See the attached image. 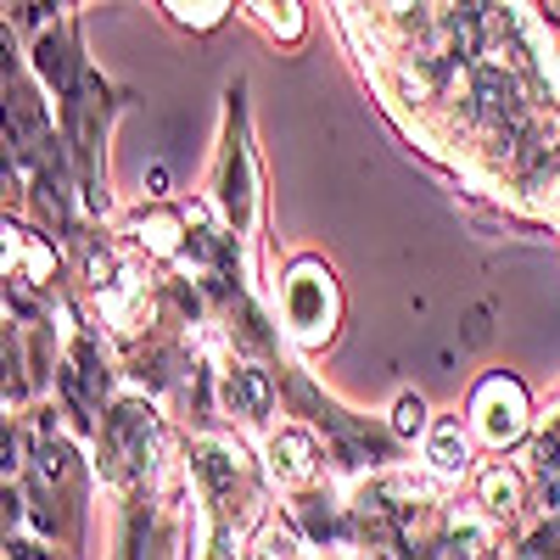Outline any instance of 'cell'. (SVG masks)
Here are the masks:
<instances>
[{"label":"cell","instance_id":"obj_1","mask_svg":"<svg viewBox=\"0 0 560 560\" xmlns=\"http://www.w3.org/2000/svg\"><path fill=\"white\" fill-rule=\"evenodd\" d=\"M337 319H342V298H337V280L319 258H298L287 275H280V325L287 337L314 353L337 337Z\"/></svg>","mask_w":560,"mask_h":560},{"label":"cell","instance_id":"obj_2","mask_svg":"<svg viewBox=\"0 0 560 560\" xmlns=\"http://www.w3.org/2000/svg\"><path fill=\"white\" fill-rule=\"evenodd\" d=\"M465 427H471V438L482 448L522 443L533 432V398H527V387L516 376H504V370L482 376L477 393H471V409H465Z\"/></svg>","mask_w":560,"mask_h":560},{"label":"cell","instance_id":"obj_3","mask_svg":"<svg viewBox=\"0 0 560 560\" xmlns=\"http://www.w3.org/2000/svg\"><path fill=\"white\" fill-rule=\"evenodd\" d=\"M319 459L325 454H319V438L308 427H280L264 443V471H269L275 488H287V493H303V488L319 482Z\"/></svg>","mask_w":560,"mask_h":560},{"label":"cell","instance_id":"obj_4","mask_svg":"<svg viewBox=\"0 0 560 560\" xmlns=\"http://www.w3.org/2000/svg\"><path fill=\"white\" fill-rule=\"evenodd\" d=\"M275 404H280V387H275V376L264 364H224L219 370V409L230 415V420H242V427H264V420L275 415Z\"/></svg>","mask_w":560,"mask_h":560},{"label":"cell","instance_id":"obj_5","mask_svg":"<svg viewBox=\"0 0 560 560\" xmlns=\"http://www.w3.org/2000/svg\"><path fill=\"white\" fill-rule=\"evenodd\" d=\"M219 208H224L230 230H253V219H258V174H253L247 140L236 129H230L224 158H219Z\"/></svg>","mask_w":560,"mask_h":560},{"label":"cell","instance_id":"obj_6","mask_svg":"<svg viewBox=\"0 0 560 560\" xmlns=\"http://www.w3.org/2000/svg\"><path fill=\"white\" fill-rule=\"evenodd\" d=\"M124 242L140 247L147 258H179L185 242H191V219L179 208H140L124 219Z\"/></svg>","mask_w":560,"mask_h":560},{"label":"cell","instance_id":"obj_7","mask_svg":"<svg viewBox=\"0 0 560 560\" xmlns=\"http://www.w3.org/2000/svg\"><path fill=\"white\" fill-rule=\"evenodd\" d=\"M427 471L443 482L471 477V427H459V415H443L427 427Z\"/></svg>","mask_w":560,"mask_h":560},{"label":"cell","instance_id":"obj_8","mask_svg":"<svg viewBox=\"0 0 560 560\" xmlns=\"http://www.w3.org/2000/svg\"><path fill=\"white\" fill-rule=\"evenodd\" d=\"M7 280H23V287H51L57 280V247L34 236L23 224H7Z\"/></svg>","mask_w":560,"mask_h":560},{"label":"cell","instance_id":"obj_9","mask_svg":"<svg viewBox=\"0 0 560 560\" xmlns=\"http://www.w3.org/2000/svg\"><path fill=\"white\" fill-rule=\"evenodd\" d=\"M477 504H482V516H493V522H516L527 510V477L516 471V465H504V459L482 465L477 471Z\"/></svg>","mask_w":560,"mask_h":560},{"label":"cell","instance_id":"obj_10","mask_svg":"<svg viewBox=\"0 0 560 560\" xmlns=\"http://www.w3.org/2000/svg\"><path fill=\"white\" fill-rule=\"evenodd\" d=\"M432 420H427V398L420 393H404L398 404H393V438H420Z\"/></svg>","mask_w":560,"mask_h":560},{"label":"cell","instance_id":"obj_11","mask_svg":"<svg viewBox=\"0 0 560 560\" xmlns=\"http://www.w3.org/2000/svg\"><path fill=\"white\" fill-rule=\"evenodd\" d=\"M147 185H152V197H163V191H168V168H152Z\"/></svg>","mask_w":560,"mask_h":560}]
</instances>
